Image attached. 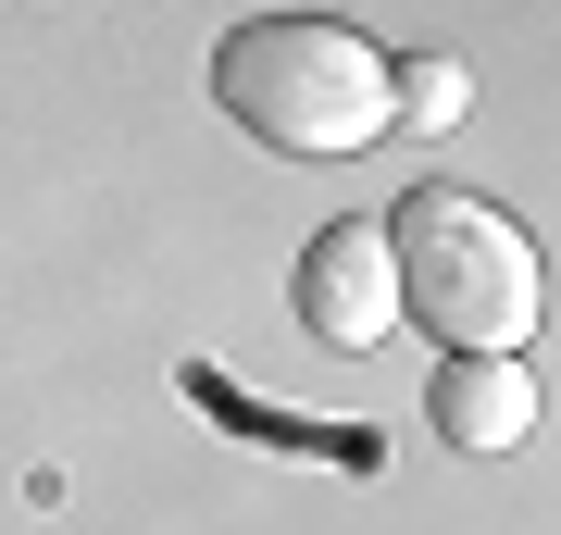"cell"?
Returning <instances> with one entry per match:
<instances>
[{"mask_svg": "<svg viewBox=\"0 0 561 535\" xmlns=\"http://www.w3.org/2000/svg\"><path fill=\"white\" fill-rule=\"evenodd\" d=\"M375 224H387L400 312L424 324V337H449V349H524V337H537L549 261H537V237H524L500 199H474V187H412L400 212H375Z\"/></svg>", "mask_w": 561, "mask_h": 535, "instance_id": "obj_2", "label": "cell"}, {"mask_svg": "<svg viewBox=\"0 0 561 535\" xmlns=\"http://www.w3.org/2000/svg\"><path fill=\"white\" fill-rule=\"evenodd\" d=\"M213 100L287 162H350L387 138V50L337 13H250L213 50Z\"/></svg>", "mask_w": 561, "mask_h": 535, "instance_id": "obj_1", "label": "cell"}, {"mask_svg": "<svg viewBox=\"0 0 561 535\" xmlns=\"http://www.w3.org/2000/svg\"><path fill=\"white\" fill-rule=\"evenodd\" d=\"M424 411H437V437H449V449L500 461V449L537 437V374H524V349H449V361H437V386H424Z\"/></svg>", "mask_w": 561, "mask_h": 535, "instance_id": "obj_4", "label": "cell"}, {"mask_svg": "<svg viewBox=\"0 0 561 535\" xmlns=\"http://www.w3.org/2000/svg\"><path fill=\"white\" fill-rule=\"evenodd\" d=\"M187 398H201V411H225V423H250V437H275V449H312V461H362V449H350V423H287V411H250V398H225L213 374H187Z\"/></svg>", "mask_w": 561, "mask_h": 535, "instance_id": "obj_6", "label": "cell"}, {"mask_svg": "<svg viewBox=\"0 0 561 535\" xmlns=\"http://www.w3.org/2000/svg\"><path fill=\"white\" fill-rule=\"evenodd\" d=\"M287 299H300V337L312 349H375L387 324H400L387 224H324V237L300 249V275H287Z\"/></svg>", "mask_w": 561, "mask_h": 535, "instance_id": "obj_3", "label": "cell"}, {"mask_svg": "<svg viewBox=\"0 0 561 535\" xmlns=\"http://www.w3.org/2000/svg\"><path fill=\"white\" fill-rule=\"evenodd\" d=\"M474 113V62H449V50H412V62H387V138H437V125Z\"/></svg>", "mask_w": 561, "mask_h": 535, "instance_id": "obj_5", "label": "cell"}]
</instances>
